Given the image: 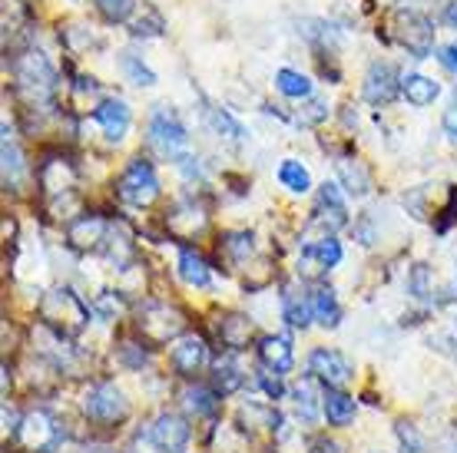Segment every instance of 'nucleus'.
Listing matches in <instances>:
<instances>
[{
    "instance_id": "4",
    "label": "nucleus",
    "mask_w": 457,
    "mask_h": 453,
    "mask_svg": "<svg viewBox=\"0 0 457 453\" xmlns=\"http://www.w3.org/2000/svg\"><path fill=\"white\" fill-rule=\"evenodd\" d=\"M160 179H156V169L149 166L146 159H133L126 172L116 182V195L123 199L126 205H137V209H146L160 199Z\"/></svg>"
},
{
    "instance_id": "31",
    "label": "nucleus",
    "mask_w": 457,
    "mask_h": 453,
    "mask_svg": "<svg viewBox=\"0 0 457 453\" xmlns=\"http://www.w3.org/2000/svg\"><path fill=\"white\" fill-rule=\"evenodd\" d=\"M206 119L212 123V129H216L219 136H226V139H245V129H242V123H239V119H232V116H228L226 110L206 106Z\"/></svg>"
},
{
    "instance_id": "1",
    "label": "nucleus",
    "mask_w": 457,
    "mask_h": 453,
    "mask_svg": "<svg viewBox=\"0 0 457 453\" xmlns=\"http://www.w3.org/2000/svg\"><path fill=\"white\" fill-rule=\"evenodd\" d=\"M388 30L395 37V44L404 46L411 57H431V50H435V23L428 21L424 13L411 11V7H398V11H391Z\"/></svg>"
},
{
    "instance_id": "33",
    "label": "nucleus",
    "mask_w": 457,
    "mask_h": 453,
    "mask_svg": "<svg viewBox=\"0 0 457 453\" xmlns=\"http://www.w3.org/2000/svg\"><path fill=\"white\" fill-rule=\"evenodd\" d=\"M120 63H123L126 77L133 79L137 86H153V83H156V73H153V70H149L146 63H143V60L133 54V50H126L123 57H120Z\"/></svg>"
},
{
    "instance_id": "25",
    "label": "nucleus",
    "mask_w": 457,
    "mask_h": 453,
    "mask_svg": "<svg viewBox=\"0 0 457 453\" xmlns=\"http://www.w3.org/2000/svg\"><path fill=\"white\" fill-rule=\"evenodd\" d=\"M219 338H222L226 348L242 351L252 338V321L249 317H242V315H226L222 321H219Z\"/></svg>"
},
{
    "instance_id": "9",
    "label": "nucleus",
    "mask_w": 457,
    "mask_h": 453,
    "mask_svg": "<svg viewBox=\"0 0 457 453\" xmlns=\"http://www.w3.org/2000/svg\"><path fill=\"white\" fill-rule=\"evenodd\" d=\"M149 441L160 453H183L186 443H189V424H186L179 414H160L149 427Z\"/></svg>"
},
{
    "instance_id": "27",
    "label": "nucleus",
    "mask_w": 457,
    "mask_h": 453,
    "mask_svg": "<svg viewBox=\"0 0 457 453\" xmlns=\"http://www.w3.org/2000/svg\"><path fill=\"white\" fill-rule=\"evenodd\" d=\"M275 86H278L282 96H292V100L312 96V79L305 73H298V70H278L275 73Z\"/></svg>"
},
{
    "instance_id": "11",
    "label": "nucleus",
    "mask_w": 457,
    "mask_h": 453,
    "mask_svg": "<svg viewBox=\"0 0 457 453\" xmlns=\"http://www.w3.org/2000/svg\"><path fill=\"white\" fill-rule=\"evenodd\" d=\"M401 79L398 70L391 67V63H371L365 73V100L371 103V106H388L395 96L401 93Z\"/></svg>"
},
{
    "instance_id": "42",
    "label": "nucleus",
    "mask_w": 457,
    "mask_h": 453,
    "mask_svg": "<svg viewBox=\"0 0 457 453\" xmlns=\"http://www.w3.org/2000/svg\"><path fill=\"white\" fill-rule=\"evenodd\" d=\"M437 60H441V67L447 70V73H457V44H447L437 50Z\"/></svg>"
},
{
    "instance_id": "34",
    "label": "nucleus",
    "mask_w": 457,
    "mask_h": 453,
    "mask_svg": "<svg viewBox=\"0 0 457 453\" xmlns=\"http://www.w3.org/2000/svg\"><path fill=\"white\" fill-rule=\"evenodd\" d=\"M295 408L305 424H315V417H319V400H315V387H312V381H302V384L295 387Z\"/></svg>"
},
{
    "instance_id": "21",
    "label": "nucleus",
    "mask_w": 457,
    "mask_h": 453,
    "mask_svg": "<svg viewBox=\"0 0 457 453\" xmlns=\"http://www.w3.org/2000/svg\"><path fill=\"white\" fill-rule=\"evenodd\" d=\"M401 93H404V100L411 103V106H431L437 100V86L431 77H421V73H408V77L401 79Z\"/></svg>"
},
{
    "instance_id": "19",
    "label": "nucleus",
    "mask_w": 457,
    "mask_h": 453,
    "mask_svg": "<svg viewBox=\"0 0 457 453\" xmlns=\"http://www.w3.org/2000/svg\"><path fill=\"white\" fill-rule=\"evenodd\" d=\"M282 315L292 328H309L312 315V295L305 292H295V284H286V292H282Z\"/></svg>"
},
{
    "instance_id": "44",
    "label": "nucleus",
    "mask_w": 457,
    "mask_h": 453,
    "mask_svg": "<svg viewBox=\"0 0 457 453\" xmlns=\"http://www.w3.org/2000/svg\"><path fill=\"white\" fill-rule=\"evenodd\" d=\"M445 23L451 27V30H457V0H451L445 7Z\"/></svg>"
},
{
    "instance_id": "29",
    "label": "nucleus",
    "mask_w": 457,
    "mask_h": 453,
    "mask_svg": "<svg viewBox=\"0 0 457 453\" xmlns=\"http://www.w3.org/2000/svg\"><path fill=\"white\" fill-rule=\"evenodd\" d=\"M186 410L189 414H195V417H212L219 408V400H216V391H209V387H189L186 391Z\"/></svg>"
},
{
    "instance_id": "26",
    "label": "nucleus",
    "mask_w": 457,
    "mask_h": 453,
    "mask_svg": "<svg viewBox=\"0 0 457 453\" xmlns=\"http://www.w3.org/2000/svg\"><path fill=\"white\" fill-rule=\"evenodd\" d=\"M338 176H342L345 189L352 195H365L371 189V176L361 162H354V159H338Z\"/></svg>"
},
{
    "instance_id": "15",
    "label": "nucleus",
    "mask_w": 457,
    "mask_h": 453,
    "mask_svg": "<svg viewBox=\"0 0 457 453\" xmlns=\"http://www.w3.org/2000/svg\"><path fill=\"white\" fill-rule=\"evenodd\" d=\"M209 216L203 205L195 202H179L172 209L170 216H166V228H170L172 238H179V242H189L193 235H199L203 228H206Z\"/></svg>"
},
{
    "instance_id": "12",
    "label": "nucleus",
    "mask_w": 457,
    "mask_h": 453,
    "mask_svg": "<svg viewBox=\"0 0 457 453\" xmlns=\"http://www.w3.org/2000/svg\"><path fill=\"white\" fill-rule=\"evenodd\" d=\"M110 228L113 226L104 216H77L67 226V242L77 251H96L110 238Z\"/></svg>"
},
{
    "instance_id": "40",
    "label": "nucleus",
    "mask_w": 457,
    "mask_h": 453,
    "mask_svg": "<svg viewBox=\"0 0 457 453\" xmlns=\"http://www.w3.org/2000/svg\"><path fill=\"white\" fill-rule=\"evenodd\" d=\"M259 384L265 387V394L272 397V400H278V397H282V377L275 375V371H269V375H259Z\"/></svg>"
},
{
    "instance_id": "35",
    "label": "nucleus",
    "mask_w": 457,
    "mask_h": 453,
    "mask_svg": "<svg viewBox=\"0 0 457 453\" xmlns=\"http://www.w3.org/2000/svg\"><path fill=\"white\" fill-rule=\"evenodd\" d=\"M222 249H226L228 259H236V261L249 259L252 255V235L249 232H226V235H222Z\"/></svg>"
},
{
    "instance_id": "38",
    "label": "nucleus",
    "mask_w": 457,
    "mask_h": 453,
    "mask_svg": "<svg viewBox=\"0 0 457 453\" xmlns=\"http://www.w3.org/2000/svg\"><path fill=\"white\" fill-rule=\"evenodd\" d=\"M398 437H401V450H404V453H428V447H424V437L414 431L411 424H401Z\"/></svg>"
},
{
    "instance_id": "16",
    "label": "nucleus",
    "mask_w": 457,
    "mask_h": 453,
    "mask_svg": "<svg viewBox=\"0 0 457 453\" xmlns=\"http://www.w3.org/2000/svg\"><path fill=\"white\" fill-rule=\"evenodd\" d=\"M315 222L319 226H325L328 232H335V228L348 226V205H345V195L342 189L335 185V182H325L319 189V205H315Z\"/></svg>"
},
{
    "instance_id": "2",
    "label": "nucleus",
    "mask_w": 457,
    "mask_h": 453,
    "mask_svg": "<svg viewBox=\"0 0 457 453\" xmlns=\"http://www.w3.org/2000/svg\"><path fill=\"white\" fill-rule=\"evenodd\" d=\"M40 317L54 334H77V331L87 328L90 308L83 305L70 288H57L40 301Z\"/></svg>"
},
{
    "instance_id": "32",
    "label": "nucleus",
    "mask_w": 457,
    "mask_h": 453,
    "mask_svg": "<svg viewBox=\"0 0 457 453\" xmlns=\"http://www.w3.org/2000/svg\"><path fill=\"white\" fill-rule=\"evenodd\" d=\"M96 11L106 23H126L137 11V0H96Z\"/></svg>"
},
{
    "instance_id": "18",
    "label": "nucleus",
    "mask_w": 457,
    "mask_h": 453,
    "mask_svg": "<svg viewBox=\"0 0 457 453\" xmlns=\"http://www.w3.org/2000/svg\"><path fill=\"white\" fill-rule=\"evenodd\" d=\"M93 119L100 123V129H104L113 143H120V139L126 136V129H129V106H126L123 100H104L93 110Z\"/></svg>"
},
{
    "instance_id": "36",
    "label": "nucleus",
    "mask_w": 457,
    "mask_h": 453,
    "mask_svg": "<svg viewBox=\"0 0 457 453\" xmlns=\"http://www.w3.org/2000/svg\"><path fill=\"white\" fill-rule=\"evenodd\" d=\"M129 34L133 37H160L162 34V17L156 11H146V17L129 23Z\"/></svg>"
},
{
    "instance_id": "20",
    "label": "nucleus",
    "mask_w": 457,
    "mask_h": 453,
    "mask_svg": "<svg viewBox=\"0 0 457 453\" xmlns=\"http://www.w3.org/2000/svg\"><path fill=\"white\" fill-rule=\"evenodd\" d=\"M321 410H325V417H328V424L332 427H348L354 420V400L348 394H342V391H335V387H328L325 391V397H321Z\"/></svg>"
},
{
    "instance_id": "13",
    "label": "nucleus",
    "mask_w": 457,
    "mask_h": 453,
    "mask_svg": "<svg viewBox=\"0 0 457 453\" xmlns=\"http://www.w3.org/2000/svg\"><path fill=\"white\" fill-rule=\"evenodd\" d=\"M87 417L90 420H100V424H116V420L126 417V400L123 394L116 391L113 384H96L87 394Z\"/></svg>"
},
{
    "instance_id": "30",
    "label": "nucleus",
    "mask_w": 457,
    "mask_h": 453,
    "mask_svg": "<svg viewBox=\"0 0 457 453\" xmlns=\"http://www.w3.org/2000/svg\"><path fill=\"white\" fill-rule=\"evenodd\" d=\"M242 387V371L236 367L232 361H219L216 371H212V391L216 394H232V391H239Z\"/></svg>"
},
{
    "instance_id": "22",
    "label": "nucleus",
    "mask_w": 457,
    "mask_h": 453,
    "mask_svg": "<svg viewBox=\"0 0 457 453\" xmlns=\"http://www.w3.org/2000/svg\"><path fill=\"white\" fill-rule=\"evenodd\" d=\"M23 176H27V166H23L21 146L11 139V129L4 126V185L7 189H21Z\"/></svg>"
},
{
    "instance_id": "10",
    "label": "nucleus",
    "mask_w": 457,
    "mask_h": 453,
    "mask_svg": "<svg viewBox=\"0 0 457 453\" xmlns=\"http://www.w3.org/2000/svg\"><path fill=\"white\" fill-rule=\"evenodd\" d=\"M309 371L319 377L321 384L335 387V391H338L342 384H348V381H352V375H354L352 361H348L345 354L332 351V348H319V351H312Z\"/></svg>"
},
{
    "instance_id": "8",
    "label": "nucleus",
    "mask_w": 457,
    "mask_h": 453,
    "mask_svg": "<svg viewBox=\"0 0 457 453\" xmlns=\"http://www.w3.org/2000/svg\"><path fill=\"white\" fill-rule=\"evenodd\" d=\"M338 261H342V245H338V238L325 235V238H319V242H309V245L302 249L298 275H305V278H319V275H325L328 268H335Z\"/></svg>"
},
{
    "instance_id": "43",
    "label": "nucleus",
    "mask_w": 457,
    "mask_h": 453,
    "mask_svg": "<svg viewBox=\"0 0 457 453\" xmlns=\"http://www.w3.org/2000/svg\"><path fill=\"white\" fill-rule=\"evenodd\" d=\"M312 453H345V450H342V443H335V441H319Z\"/></svg>"
},
{
    "instance_id": "23",
    "label": "nucleus",
    "mask_w": 457,
    "mask_h": 453,
    "mask_svg": "<svg viewBox=\"0 0 457 453\" xmlns=\"http://www.w3.org/2000/svg\"><path fill=\"white\" fill-rule=\"evenodd\" d=\"M312 315H315V321H321L325 328H338V321H342V308H338V298H335L332 288L319 284V288L312 292Z\"/></svg>"
},
{
    "instance_id": "39",
    "label": "nucleus",
    "mask_w": 457,
    "mask_h": 453,
    "mask_svg": "<svg viewBox=\"0 0 457 453\" xmlns=\"http://www.w3.org/2000/svg\"><path fill=\"white\" fill-rule=\"evenodd\" d=\"M411 292L418 298H428V295H431V288H428V265H414V272H411Z\"/></svg>"
},
{
    "instance_id": "41",
    "label": "nucleus",
    "mask_w": 457,
    "mask_h": 453,
    "mask_svg": "<svg viewBox=\"0 0 457 453\" xmlns=\"http://www.w3.org/2000/svg\"><path fill=\"white\" fill-rule=\"evenodd\" d=\"M441 126H445V133L457 143V100L447 103V110H445V119H441Z\"/></svg>"
},
{
    "instance_id": "3",
    "label": "nucleus",
    "mask_w": 457,
    "mask_h": 453,
    "mask_svg": "<svg viewBox=\"0 0 457 453\" xmlns=\"http://www.w3.org/2000/svg\"><path fill=\"white\" fill-rule=\"evenodd\" d=\"M13 79L17 90L34 103H50V96L57 93V70L50 67L44 54H23L13 60Z\"/></svg>"
},
{
    "instance_id": "24",
    "label": "nucleus",
    "mask_w": 457,
    "mask_h": 453,
    "mask_svg": "<svg viewBox=\"0 0 457 453\" xmlns=\"http://www.w3.org/2000/svg\"><path fill=\"white\" fill-rule=\"evenodd\" d=\"M179 278H183L186 284H193V288H206L209 282H212V272H209V265L203 255H195L193 249H183L179 251Z\"/></svg>"
},
{
    "instance_id": "17",
    "label": "nucleus",
    "mask_w": 457,
    "mask_h": 453,
    "mask_svg": "<svg viewBox=\"0 0 457 453\" xmlns=\"http://www.w3.org/2000/svg\"><path fill=\"white\" fill-rule=\"evenodd\" d=\"M259 361L275 371V375H288L292 371V361H295V354H292V341L286 334H269V338L259 341Z\"/></svg>"
},
{
    "instance_id": "14",
    "label": "nucleus",
    "mask_w": 457,
    "mask_h": 453,
    "mask_svg": "<svg viewBox=\"0 0 457 453\" xmlns=\"http://www.w3.org/2000/svg\"><path fill=\"white\" fill-rule=\"evenodd\" d=\"M209 361V348L199 334H186L172 344V367L183 377H195Z\"/></svg>"
},
{
    "instance_id": "5",
    "label": "nucleus",
    "mask_w": 457,
    "mask_h": 453,
    "mask_svg": "<svg viewBox=\"0 0 457 453\" xmlns=\"http://www.w3.org/2000/svg\"><path fill=\"white\" fill-rule=\"evenodd\" d=\"M13 441L21 443L23 450L30 453H46L54 450L60 441V427L57 420L50 417L46 410H30L27 417L17 424V431H13Z\"/></svg>"
},
{
    "instance_id": "6",
    "label": "nucleus",
    "mask_w": 457,
    "mask_h": 453,
    "mask_svg": "<svg viewBox=\"0 0 457 453\" xmlns=\"http://www.w3.org/2000/svg\"><path fill=\"white\" fill-rule=\"evenodd\" d=\"M137 325H139V334H143L149 344H166V341H172L183 331L186 321L176 308L162 305V301H153V305H146L139 311Z\"/></svg>"
},
{
    "instance_id": "37",
    "label": "nucleus",
    "mask_w": 457,
    "mask_h": 453,
    "mask_svg": "<svg viewBox=\"0 0 457 453\" xmlns=\"http://www.w3.org/2000/svg\"><path fill=\"white\" fill-rule=\"evenodd\" d=\"M457 222V189L447 185V205L435 216V232H447Z\"/></svg>"
},
{
    "instance_id": "28",
    "label": "nucleus",
    "mask_w": 457,
    "mask_h": 453,
    "mask_svg": "<svg viewBox=\"0 0 457 453\" xmlns=\"http://www.w3.org/2000/svg\"><path fill=\"white\" fill-rule=\"evenodd\" d=\"M278 182L286 185L288 193H309L312 189V176H309V169L298 162V159H286L282 166H278Z\"/></svg>"
},
{
    "instance_id": "7",
    "label": "nucleus",
    "mask_w": 457,
    "mask_h": 453,
    "mask_svg": "<svg viewBox=\"0 0 457 453\" xmlns=\"http://www.w3.org/2000/svg\"><path fill=\"white\" fill-rule=\"evenodd\" d=\"M149 143L160 149L162 156H179L189 136H186V126L179 123V116L170 113V110H160L149 123Z\"/></svg>"
}]
</instances>
